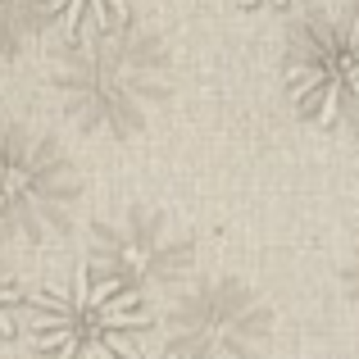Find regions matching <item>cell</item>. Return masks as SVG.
<instances>
[{"label": "cell", "instance_id": "6da1fadb", "mask_svg": "<svg viewBox=\"0 0 359 359\" xmlns=\"http://www.w3.org/2000/svg\"><path fill=\"white\" fill-rule=\"evenodd\" d=\"M23 309L41 359H146V337L155 327L146 296L96 264H78L73 278L27 291Z\"/></svg>", "mask_w": 359, "mask_h": 359}, {"label": "cell", "instance_id": "7a4b0ae2", "mask_svg": "<svg viewBox=\"0 0 359 359\" xmlns=\"http://www.w3.org/2000/svg\"><path fill=\"white\" fill-rule=\"evenodd\" d=\"M291 105L318 128H359V9L332 5L296 27L282 64Z\"/></svg>", "mask_w": 359, "mask_h": 359}, {"label": "cell", "instance_id": "3957f363", "mask_svg": "<svg viewBox=\"0 0 359 359\" xmlns=\"http://www.w3.org/2000/svg\"><path fill=\"white\" fill-rule=\"evenodd\" d=\"M78 201V168L41 132H0V237L46 241Z\"/></svg>", "mask_w": 359, "mask_h": 359}, {"label": "cell", "instance_id": "277c9868", "mask_svg": "<svg viewBox=\"0 0 359 359\" xmlns=\"http://www.w3.org/2000/svg\"><path fill=\"white\" fill-rule=\"evenodd\" d=\"M150 69L146 50H128L118 36L82 46L78 69H60V91L69 96V114L96 132H123V118L137 123L150 100Z\"/></svg>", "mask_w": 359, "mask_h": 359}, {"label": "cell", "instance_id": "5b68a950", "mask_svg": "<svg viewBox=\"0 0 359 359\" xmlns=\"http://www.w3.org/2000/svg\"><path fill=\"white\" fill-rule=\"evenodd\" d=\"M46 18L69 36L73 46H91L100 36H114L132 14V0H36Z\"/></svg>", "mask_w": 359, "mask_h": 359}, {"label": "cell", "instance_id": "8992f818", "mask_svg": "<svg viewBox=\"0 0 359 359\" xmlns=\"http://www.w3.org/2000/svg\"><path fill=\"white\" fill-rule=\"evenodd\" d=\"M27 305V291L14 282V273L0 264V346L18 332V309Z\"/></svg>", "mask_w": 359, "mask_h": 359}, {"label": "cell", "instance_id": "52a82bcc", "mask_svg": "<svg viewBox=\"0 0 359 359\" xmlns=\"http://www.w3.org/2000/svg\"><path fill=\"white\" fill-rule=\"evenodd\" d=\"M241 9H278V5H291V0H237Z\"/></svg>", "mask_w": 359, "mask_h": 359}, {"label": "cell", "instance_id": "ba28073f", "mask_svg": "<svg viewBox=\"0 0 359 359\" xmlns=\"http://www.w3.org/2000/svg\"><path fill=\"white\" fill-rule=\"evenodd\" d=\"M164 359H182V355H164Z\"/></svg>", "mask_w": 359, "mask_h": 359}]
</instances>
